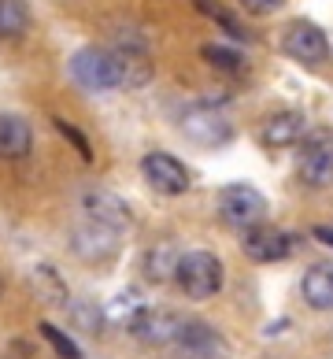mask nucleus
<instances>
[{"mask_svg": "<svg viewBox=\"0 0 333 359\" xmlns=\"http://www.w3.org/2000/svg\"><path fill=\"white\" fill-rule=\"evenodd\" d=\"M175 278H178L185 297L208 300L222 289V263H219V256H211V252H185V256H178Z\"/></svg>", "mask_w": 333, "mask_h": 359, "instance_id": "1", "label": "nucleus"}, {"mask_svg": "<svg viewBox=\"0 0 333 359\" xmlns=\"http://www.w3.org/2000/svg\"><path fill=\"white\" fill-rule=\"evenodd\" d=\"M71 74L82 89H115L123 78H118V60L115 52H104V48H82L74 52L71 60Z\"/></svg>", "mask_w": 333, "mask_h": 359, "instance_id": "2", "label": "nucleus"}, {"mask_svg": "<svg viewBox=\"0 0 333 359\" xmlns=\"http://www.w3.org/2000/svg\"><path fill=\"white\" fill-rule=\"evenodd\" d=\"M219 215L230 222V226H237V230H248V226L263 222L266 201H263L259 189L237 182V185H226V189L219 193Z\"/></svg>", "mask_w": 333, "mask_h": 359, "instance_id": "3", "label": "nucleus"}, {"mask_svg": "<svg viewBox=\"0 0 333 359\" xmlns=\"http://www.w3.org/2000/svg\"><path fill=\"white\" fill-rule=\"evenodd\" d=\"M300 178L308 185L333 182V130H311L300 137Z\"/></svg>", "mask_w": 333, "mask_h": 359, "instance_id": "4", "label": "nucleus"}, {"mask_svg": "<svg viewBox=\"0 0 333 359\" xmlns=\"http://www.w3.org/2000/svg\"><path fill=\"white\" fill-rule=\"evenodd\" d=\"M182 130H185V137H189L193 144H200V149H215V144H226L233 137L230 118H226L219 108H211V104H200V108L185 111Z\"/></svg>", "mask_w": 333, "mask_h": 359, "instance_id": "5", "label": "nucleus"}, {"mask_svg": "<svg viewBox=\"0 0 333 359\" xmlns=\"http://www.w3.org/2000/svg\"><path fill=\"white\" fill-rule=\"evenodd\" d=\"M282 48H285V56H292L297 63H322V60L329 56V37L318 30L315 22L297 19V22L285 30Z\"/></svg>", "mask_w": 333, "mask_h": 359, "instance_id": "6", "label": "nucleus"}, {"mask_svg": "<svg viewBox=\"0 0 333 359\" xmlns=\"http://www.w3.org/2000/svg\"><path fill=\"white\" fill-rule=\"evenodd\" d=\"M141 170H144V178H149L152 189L163 193V196H178V193L189 189V170H185L170 152H149Z\"/></svg>", "mask_w": 333, "mask_h": 359, "instance_id": "7", "label": "nucleus"}, {"mask_svg": "<svg viewBox=\"0 0 333 359\" xmlns=\"http://www.w3.org/2000/svg\"><path fill=\"white\" fill-rule=\"evenodd\" d=\"M245 252L256 263H278L292 252V237L271 222H256L245 230Z\"/></svg>", "mask_w": 333, "mask_h": 359, "instance_id": "8", "label": "nucleus"}, {"mask_svg": "<svg viewBox=\"0 0 333 359\" xmlns=\"http://www.w3.org/2000/svg\"><path fill=\"white\" fill-rule=\"evenodd\" d=\"M130 330H133V334H137L144 344H167V341L178 337L182 318L170 315V311H163V308H137V311L130 315Z\"/></svg>", "mask_w": 333, "mask_h": 359, "instance_id": "9", "label": "nucleus"}, {"mask_svg": "<svg viewBox=\"0 0 333 359\" xmlns=\"http://www.w3.org/2000/svg\"><path fill=\"white\" fill-rule=\"evenodd\" d=\"M118 248V233L108 230L100 222H86L74 230V252L82 256L86 263H97V259H111Z\"/></svg>", "mask_w": 333, "mask_h": 359, "instance_id": "10", "label": "nucleus"}, {"mask_svg": "<svg viewBox=\"0 0 333 359\" xmlns=\"http://www.w3.org/2000/svg\"><path fill=\"white\" fill-rule=\"evenodd\" d=\"M259 134H263V144H271V149H289V144H297L308 134V123H304L300 111H274Z\"/></svg>", "mask_w": 333, "mask_h": 359, "instance_id": "11", "label": "nucleus"}, {"mask_svg": "<svg viewBox=\"0 0 333 359\" xmlns=\"http://www.w3.org/2000/svg\"><path fill=\"white\" fill-rule=\"evenodd\" d=\"M86 211H89V222H100V226H108V230H115V233L130 230V222H133L130 208L118 201V196H111V193H89L86 196Z\"/></svg>", "mask_w": 333, "mask_h": 359, "instance_id": "12", "label": "nucleus"}, {"mask_svg": "<svg viewBox=\"0 0 333 359\" xmlns=\"http://www.w3.org/2000/svg\"><path fill=\"white\" fill-rule=\"evenodd\" d=\"M34 144V130L19 115H0V159H22Z\"/></svg>", "mask_w": 333, "mask_h": 359, "instance_id": "13", "label": "nucleus"}, {"mask_svg": "<svg viewBox=\"0 0 333 359\" xmlns=\"http://www.w3.org/2000/svg\"><path fill=\"white\" fill-rule=\"evenodd\" d=\"M304 300L318 311H333V263H315V267L304 274Z\"/></svg>", "mask_w": 333, "mask_h": 359, "instance_id": "14", "label": "nucleus"}, {"mask_svg": "<svg viewBox=\"0 0 333 359\" xmlns=\"http://www.w3.org/2000/svg\"><path fill=\"white\" fill-rule=\"evenodd\" d=\"M30 30V8L26 0H0V41L22 37Z\"/></svg>", "mask_w": 333, "mask_h": 359, "instance_id": "15", "label": "nucleus"}, {"mask_svg": "<svg viewBox=\"0 0 333 359\" xmlns=\"http://www.w3.org/2000/svg\"><path fill=\"white\" fill-rule=\"evenodd\" d=\"M175 341H182L185 348H193V352H215L219 348V334L211 326H204V323H182V330H178V337Z\"/></svg>", "mask_w": 333, "mask_h": 359, "instance_id": "16", "label": "nucleus"}, {"mask_svg": "<svg viewBox=\"0 0 333 359\" xmlns=\"http://www.w3.org/2000/svg\"><path fill=\"white\" fill-rule=\"evenodd\" d=\"M175 267H178V252L175 245H159L149 252V263H144V271H149L152 282H167V278H175Z\"/></svg>", "mask_w": 333, "mask_h": 359, "instance_id": "17", "label": "nucleus"}, {"mask_svg": "<svg viewBox=\"0 0 333 359\" xmlns=\"http://www.w3.org/2000/svg\"><path fill=\"white\" fill-rule=\"evenodd\" d=\"M34 285H37V297L48 300V304H67V289L60 282V274L52 267H37L34 271Z\"/></svg>", "mask_w": 333, "mask_h": 359, "instance_id": "18", "label": "nucleus"}, {"mask_svg": "<svg viewBox=\"0 0 333 359\" xmlns=\"http://www.w3.org/2000/svg\"><path fill=\"white\" fill-rule=\"evenodd\" d=\"M204 60L211 63V67L226 71V74H241V71L248 67L241 52H233V48H226V45H208V48H204Z\"/></svg>", "mask_w": 333, "mask_h": 359, "instance_id": "19", "label": "nucleus"}, {"mask_svg": "<svg viewBox=\"0 0 333 359\" xmlns=\"http://www.w3.org/2000/svg\"><path fill=\"white\" fill-rule=\"evenodd\" d=\"M196 8L204 11V15H211V19H215V22L222 26V30H226V34H233V37H245V26L237 22V19L230 15V11H226V8L219 4V0H196Z\"/></svg>", "mask_w": 333, "mask_h": 359, "instance_id": "20", "label": "nucleus"}, {"mask_svg": "<svg viewBox=\"0 0 333 359\" xmlns=\"http://www.w3.org/2000/svg\"><path fill=\"white\" fill-rule=\"evenodd\" d=\"M41 337L52 344V348H56V355H60V359H82L78 344H74L71 337H67V334H60V330L52 326V323H41Z\"/></svg>", "mask_w": 333, "mask_h": 359, "instance_id": "21", "label": "nucleus"}, {"mask_svg": "<svg viewBox=\"0 0 333 359\" xmlns=\"http://www.w3.org/2000/svg\"><path fill=\"white\" fill-rule=\"evenodd\" d=\"M56 130H60V134H63L67 141H71V144H74V149H78V156H82L86 163H89V159H93V149H89V141L82 137V130H78V126H71L67 118H56Z\"/></svg>", "mask_w": 333, "mask_h": 359, "instance_id": "22", "label": "nucleus"}, {"mask_svg": "<svg viewBox=\"0 0 333 359\" xmlns=\"http://www.w3.org/2000/svg\"><path fill=\"white\" fill-rule=\"evenodd\" d=\"M71 315H74V323L82 326V330H97L100 326V311L93 308V304H74Z\"/></svg>", "mask_w": 333, "mask_h": 359, "instance_id": "23", "label": "nucleus"}, {"mask_svg": "<svg viewBox=\"0 0 333 359\" xmlns=\"http://www.w3.org/2000/svg\"><path fill=\"white\" fill-rule=\"evenodd\" d=\"M241 4L248 11H256V15H266V11H274V8H282L285 0H241Z\"/></svg>", "mask_w": 333, "mask_h": 359, "instance_id": "24", "label": "nucleus"}, {"mask_svg": "<svg viewBox=\"0 0 333 359\" xmlns=\"http://www.w3.org/2000/svg\"><path fill=\"white\" fill-rule=\"evenodd\" d=\"M315 237H318V241H326V245H333V226H318Z\"/></svg>", "mask_w": 333, "mask_h": 359, "instance_id": "25", "label": "nucleus"}, {"mask_svg": "<svg viewBox=\"0 0 333 359\" xmlns=\"http://www.w3.org/2000/svg\"><path fill=\"white\" fill-rule=\"evenodd\" d=\"M0 297H4V278H0Z\"/></svg>", "mask_w": 333, "mask_h": 359, "instance_id": "26", "label": "nucleus"}]
</instances>
